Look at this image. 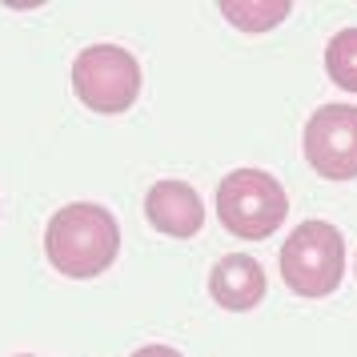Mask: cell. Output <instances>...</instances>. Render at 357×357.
Returning a JSON list of instances; mask_svg holds the SVG:
<instances>
[{"mask_svg":"<svg viewBox=\"0 0 357 357\" xmlns=\"http://www.w3.org/2000/svg\"><path fill=\"white\" fill-rule=\"evenodd\" d=\"M45 253H49L52 269L73 281L100 277L121 253L116 217L93 201H73L52 213L49 229H45Z\"/></svg>","mask_w":357,"mask_h":357,"instance_id":"6da1fadb","label":"cell"},{"mask_svg":"<svg viewBox=\"0 0 357 357\" xmlns=\"http://www.w3.org/2000/svg\"><path fill=\"white\" fill-rule=\"evenodd\" d=\"M217 217H221V225L233 237L265 241L289 217L285 185L273 173H265V169H233L217 185Z\"/></svg>","mask_w":357,"mask_h":357,"instance_id":"7a4b0ae2","label":"cell"},{"mask_svg":"<svg viewBox=\"0 0 357 357\" xmlns=\"http://www.w3.org/2000/svg\"><path fill=\"white\" fill-rule=\"evenodd\" d=\"M345 273V237L329 221H305L281 245V277L301 297H329Z\"/></svg>","mask_w":357,"mask_h":357,"instance_id":"3957f363","label":"cell"},{"mask_svg":"<svg viewBox=\"0 0 357 357\" xmlns=\"http://www.w3.org/2000/svg\"><path fill=\"white\" fill-rule=\"evenodd\" d=\"M73 93L93 113H129L141 97V65L121 45H89L73 61Z\"/></svg>","mask_w":357,"mask_h":357,"instance_id":"277c9868","label":"cell"},{"mask_svg":"<svg viewBox=\"0 0 357 357\" xmlns=\"http://www.w3.org/2000/svg\"><path fill=\"white\" fill-rule=\"evenodd\" d=\"M305 157L325 181L357 177V105H321L309 116Z\"/></svg>","mask_w":357,"mask_h":357,"instance_id":"5b68a950","label":"cell"},{"mask_svg":"<svg viewBox=\"0 0 357 357\" xmlns=\"http://www.w3.org/2000/svg\"><path fill=\"white\" fill-rule=\"evenodd\" d=\"M145 217H149V225L157 233H165V237H193L205 225V205H201L193 185L161 181L145 197Z\"/></svg>","mask_w":357,"mask_h":357,"instance_id":"8992f818","label":"cell"},{"mask_svg":"<svg viewBox=\"0 0 357 357\" xmlns=\"http://www.w3.org/2000/svg\"><path fill=\"white\" fill-rule=\"evenodd\" d=\"M265 285H269L265 269L249 253H229V257H221L213 265V273H209L213 301L221 309H229V313H245V309L261 305Z\"/></svg>","mask_w":357,"mask_h":357,"instance_id":"52a82bcc","label":"cell"},{"mask_svg":"<svg viewBox=\"0 0 357 357\" xmlns=\"http://www.w3.org/2000/svg\"><path fill=\"white\" fill-rule=\"evenodd\" d=\"M229 24H237L241 33H269L289 17V0H225L221 4Z\"/></svg>","mask_w":357,"mask_h":357,"instance_id":"ba28073f","label":"cell"},{"mask_svg":"<svg viewBox=\"0 0 357 357\" xmlns=\"http://www.w3.org/2000/svg\"><path fill=\"white\" fill-rule=\"evenodd\" d=\"M325 73L337 89L357 93V29H341L325 45Z\"/></svg>","mask_w":357,"mask_h":357,"instance_id":"9c48e42d","label":"cell"},{"mask_svg":"<svg viewBox=\"0 0 357 357\" xmlns=\"http://www.w3.org/2000/svg\"><path fill=\"white\" fill-rule=\"evenodd\" d=\"M132 357H181L177 349H169V345H141Z\"/></svg>","mask_w":357,"mask_h":357,"instance_id":"30bf717a","label":"cell"},{"mask_svg":"<svg viewBox=\"0 0 357 357\" xmlns=\"http://www.w3.org/2000/svg\"><path fill=\"white\" fill-rule=\"evenodd\" d=\"M17 357H36V354H17Z\"/></svg>","mask_w":357,"mask_h":357,"instance_id":"8fae6325","label":"cell"}]
</instances>
